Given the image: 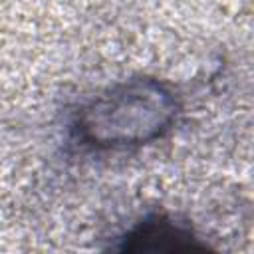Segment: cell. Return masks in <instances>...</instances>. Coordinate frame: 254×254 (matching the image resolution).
<instances>
[{
	"instance_id": "cell-1",
	"label": "cell",
	"mask_w": 254,
	"mask_h": 254,
	"mask_svg": "<svg viewBox=\"0 0 254 254\" xmlns=\"http://www.w3.org/2000/svg\"><path fill=\"white\" fill-rule=\"evenodd\" d=\"M177 115V99L155 79H131L93 99L79 115V133L93 145L119 147L159 137Z\"/></svg>"
},
{
	"instance_id": "cell-2",
	"label": "cell",
	"mask_w": 254,
	"mask_h": 254,
	"mask_svg": "<svg viewBox=\"0 0 254 254\" xmlns=\"http://www.w3.org/2000/svg\"><path fill=\"white\" fill-rule=\"evenodd\" d=\"M123 248L165 252V250H192V248H198V244L192 240L189 230L171 222L169 218L157 216L139 224L125 238Z\"/></svg>"
}]
</instances>
